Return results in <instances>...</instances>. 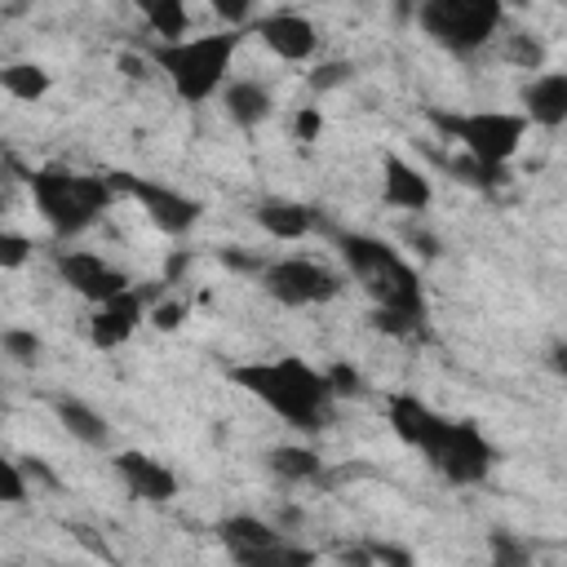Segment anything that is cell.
Returning <instances> with one entry per match:
<instances>
[{
	"mask_svg": "<svg viewBox=\"0 0 567 567\" xmlns=\"http://www.w3.org/2000/svg\"><path fill=\"white\" fill-rule=\"evenodd\" d=\"M230 381L239 390H248L266 412H275L279 421H288L292 430L315 434L328 421V408H332L328 377L319 368H310L306 359H297V354L239 363V368H230Z\"/></svg>",
	"mask_w": 567,
	"mask_h": 567,
	"instance_id": "1",
	"label": "cell"
},
{
	"mask_svg": "<svg viewBox=\"0 0 567 567\" xmlns=\"http://www.w3.org/2000/svg\"><path fill=\"white\" fill-rule=\"evenodd\" d=\"M146 53H151L155 71H164V80L173 84V93L182 102L204 106L230 80V62L239 53V31L226 27V31H208V35L155 40Z\"/></svg>",
	"mask_w": 567,
	"mask_h": 567,
	"instance_id": "2",
	"label": "cell"
},
{
	"mask_svg": "<svg viewBox=\"0 0 567 567\" xmlns=\"http://www.w3.org/2000/svg\"><path fill=\"white\" fill-rule=\"evenodd\" d=\"M337 248H341V261L350 266V275L377 301V310H394V315H408L412 323H421L425 288L399 248H390L377 235H337Z\"/></svg>",
	"mask_w": 567,
	"mask_h": 567,
	"instance_id": "3",
	"label": "cell"
},
{
	"mask_svg": "<svg viewBox=\"0 0 567 567\" xmlns=\"http://www.w3.org/2000/svg\"><path fill=\"white\" fill-rule=\"evenodd\" d=\"M31 182V199H35V213L44 217V226L58 235V239H71L80 230H89L106 204L115 199V186L111 177L102 173H75V168H40L27 177Z\"/></svg>",
	"mask_w": 567,
	"mask_h": 567,
	"instance_id": "4",
	"label": "cell"
},
{
	"mask_svg": "<svg viewBox=\"0 0 567 567\" xmlns=\"http://www.w3.org/2000/svg\"><path fill=\"white\" fill-rule=\"evenodd\" d=\"M416 22L430 44L470 58L483 44H492L505 27V0H421Z\"/></svg>",
	"mask_w": 567,
	"mask_h": 567,
	"instance_id": "5",
	"label": "cell"
},
{
	"mask_svg": "<svg viewBox=\"0 0 567 567\" xmlns=\"http://www.w3.org/2000/svg\"><path fill=\"white\" fill-rule=\"evenodd\" d=\"M434 124L478 164L487 168H505L527 137V120L523 111H439Z\"/></svg>",
	"mask_w": 567,
	"mask_h": 567,
	"instance_id": "6",
	"label": "cell"
},
{
	"mask_svg": "<svg viewBox=\"0 0 567 567\" xmlns=\"http://www.w3.org/2000/svg\"><path fill=\"white\" fill-rule=\"evenodd\" d=\"M425 456H430V465L447 478V483H456V487H474V483H483L487 474H492V465H496V447L487 443V434L474 425V421H439L434 425V434L425 439V447H421Z\"/></svg>",
	"mask_w": 567,
	"mask_h": 567,
	"instance_id": "7",
	"label": "cell"
},
{
	"mask_svg": "<svg viewBox=\"0 0 567 567\" xmlns=\"http://www.w3.org/2000/svg\"><path fill=\"white\" fill-rule=\"evenodd\" d=\"M257 284L266 297H275L279 306L288 310H301V306H323L341 292V275L328 270L323 261H310V257H279V261H261L257 270Z\"/></svg>",
	"mask_w": 567,
	"mask_h": 567,
	"instance_id": "8",
	"label": "cell"
},
{
	"mask_svg": "<svg viewBox=\"0 0 567 567\" xmlns=\"http://www.w3.org/2000/svg\"><path fill=\"white\" fill-rule=\"evenodd\" d=\"M217 536H221L226 554H230L235 563H248V567L315 563V554H310V549L288 545V536H284L275 523L257 518V514H230V518H221V523H217Z\"/></svg>",
	"mask_w": 567,
	"mask_h": 567,
	"instance_id": "9",
	"label": "cell"
},
{
	"mask_svg": "<svg viewBox=\"0 0 567 567\" xmlns=\"http://www.w3.org/2000/svg\"><path fill=\"white\" fill-rule=\"evenodd\" d=\"M111 186L133 195L142 204V213L151 217L155 230L164 235H190L204 217V204L177 186H164V182H151V177H133V173H111Z\"/></svg>",
	"mask_w": 567,
	"mask_h": 567,
	"instance_id": "10",
	"label": "cell"
},
{
	"mask_svg": "<svg viewBox=\"0 0 567 567\" xmlns=\"http://www.w3.org/2000/svg\"><path fill=\"white\" fill-rule=\"evenodd\" d=\"M53 270H58V279H62L75 297H84L89 306H97V301H106V297L133 288L120 266H111L106 257H97V252H89V248H62V252L53 257Z\"/></svg>",
	"mask_w": 567,
	"mask_h": 567,
	"instance_id": "11",
	"label": "cell"
},
{
	"mask_svg": "<svg viewBox=\"0 0 567 567\" xmlns=\"http://www.w3.org/2000/svg\"><path fill=\"white\" fill-rule=\"evenodd\" d=\"M252 35L279 58V62H310L315 49H319V31L306 13H292V9H275L257 22H248Z\"/></svg>",
	"mask_w": 567,
	"mask_h": 567,
	"instance_id": "12",
	"label": "cell"
},
{
	"mask_svg": "<svg viewBox=\"0 0 567 567\" xmlns=\"http://www.w3.org/2000/svg\"><path fill=\"white\" fill-rule=\"evenodd\" d=\"M111 465H115V474H120V483H124V492H128L133 501L164 505V501L177 496V474H173L159 456H151V452H133V447H128V452H115Z\"/></svg>",
	"mask_w": 567,
	"mask_h": 567,
	"instance_id": "13",
	"label": "cell"
},
{
	"mask_svg": "<svg viewBox=\"0 0 567 567\" xmlns=\"http://www.w3.org/2000/svg\"><path fill=\"white\" fill-rule=\"evenodd\" d=\"M142 319H146L142 292H137V288H124V292H115V297H106V301L93 306L89 341H93L97 350H115V346H124V341L137 332Z\"/></svg>",
	"mask_w": 567,
	"mask_h": 567,
	"instance_id": "14",
	"label": "cell"
},
{
	"mask_svg": "<svg viewBox=\"0 0 567 567\" xmlns=\"http://www.w3.org/2000/svg\"><path fill=\"white\" fill-rule=\"evenodd\" d=\"M381 199L403 213H425L434 204V182L408 155H385L381 159Z\"/></svg>",
	"mask_w": 567,
	"mask_h": 567,
	"instance_id": "15",
	"label": "cell"
},
{
	"mask_svg": "<svg viewBox=\"0 0 567 567\" xmlns=\"http://www.w3.org/2000/svg\"><path fill=\"white\" fill-rule=\"evenodd\" d=\"M523 102V120L536 128H563L567 124V71H540L523 84L518 93Z\"/></svg>",
	"mask_w": 567,
	"mask_h": 567,
	"instance_id": "16",
	"label": "cell"
},
{
	"mask_svg": "<svg viewBox=\"0 0 567 567\" xmlns=\"http://www.w3.org/2000/svg\"><path fill=\"white\" fill-rule=\"evenodd\" d=\"M221 111L230 115V124L239 128H257L275 115V97L261 80H226L221 84Z\"/></svg>",
	"mask_w": 567,
	"mask_h": 567,
	"instance_id": "17",
	"label": "cell"
},
{
	"mask_svg": "<svg viewBox=\"0 0 567 567\" xmlns=\"http://www.w3.org/2000/svg\"><path fill=\"white\" fill-rule=\"evenodd\" d=\"M252 217H257V226L270 235V239H284V244H297V239H306V235H315V208H306V204H297V199H261L257 208H252Z\"/></svg>",
	"mask_w": 567,
	"mask_h": 567,
	"instance_id": "18",
	"label": "cell"
},
{
	"mask_svg": "<svg viewBox=\"0 0 567 567\" xmlns=\"http://www.w3.org/2000/svg\"><path fill=\"white\" fill-rule=\"evenodd\" d=\"M53 412H58V425H62L75 443H84V447H106V443H111L106 416H102L97 408H89L84 399H58Z\"/></svg>",
	"mask_w": 567,
	"mask_h": 567,
	"instance_id": "19",
	"label": "cell"
},
{
	"mask_svg": "<svg viewBox=\"0 0 567 567\" xmlns=\"http://www.w3.org/2000/svg\"><path fill=\"white\" fill-rule=\"evenodd\" d=\"M439 421H443V416H439L430 403H421L416 394H399V399H390V425H394V434H399L403 443H412L416 452L425 447V439L434 434Z\"/></svg>",
	"mask_w": 567,
	"mask_h": 567,
	"instance_id": "20",
	"label": "cell"
},
{
	"mask_svg": "<svg viewBox=\"0 0 567 567\" xmlns=\"http://www.w3.org/2000/svg\"><path fill=\"white\" fill-rule=\"evenodd\" d=\"M266 470H270L275 478H284V483H315L319 470H323V461H319V452H310V447L279 443V447L266 452Z\"/></svg>",
	"mask_w": 567,
	"mask_h": 567,
	"instance_id": "21",
	"label": "cell"
},
{
	"mask_svg": "<svg viewBox=\"0 0 567 567\" xmlns=\"http://www.w3.org/2000/svg\"><path fill=\"white\" fill-rule=\"evenodd\" d=\"M0 89H4L13 102H40V97L53 89V75H49L40 62H4V66H0Z\"/></svg>",
	"mask_w": 567,
	"mask_h": 567,
	"instance_id": "22",
	"label": "cell"
},
{
	"mask_svg": "<svg viewBox=\"0 0 567 567\" xmlns=\"http://www.w3.org/2000/svg\"><path fill=\"white\" fill-rule=\"evenodd\" d=\"M151 27L155 40H182L190 31V13H186V0H133Z\"/></svg>",
	"mask_w": 567,
	"mask_h": 567,
	"instance_id": "23",
	"label": "cell"
},
{
	"mask_svg": "<svg viewBox=\"0 0 567 567\" xmlns=\"http://www.w3.org/2000/svg\"><path fill=\"white\" fill-rule=\"evenodd\" d=\"M0 350H4V359L18 363V368H35V363L44 359V341H40L31 328H4V332H0Z\"/></svg>",
	"mask_w": 567,
	"mask_h": 567,
	"instance_id": "24",
	"label": "cell"
},
{
	"mask_svg": "<svg viewBox=\"0 0 567 567\" xmlns=\"http://www.w3.org/2000/svg\"><path fill=\"white\" fill-rule=\"evenodd\" d=\"M27 496H31V483L22 474V461L0 452V505H27Z\"/></svg>",
	"mask_w": 567,
	"mask_h": 567,
	"instance_id": "25",
	"label": "cell"
},
{
	"mask_svg": "<svg viewBox=\"0 0 567 567\" xmlns=\"http://www.w3.org/2000/svg\"><path fill=\"white\" fill-rule=\"evenodd\" d=\"M186 315H190V306L182 297H164V301H151L146 306V323L159 328V332H177L186 323Z\"/></svg>",
	"mask_w": 567,
	"mask_h": 567,
	"instance_id": "26",
	"label": "cell"
},
{
	"mask_svg": "<svg viewBox=\"0 0 567 567\" xmlns=\"http://www.w3.org/2000/svg\"><path fill=\"white\" fill-rule=\"evenodd\" d=\"M35 244L22 230H0V270H22L31 261Z\"/></svg>",
	"mask_w": 567,
	"mask_h": 567,
	"instance_id": "27",
	"label": "cell"
},
{
	"mask_svg": "<svg viewBox=\"0 0 567 567\" xmlns=\"http://www.w3.org/2000/svg\"><path fill=\"white\" fill-rule=\"evenodd\" d=\"M350 75H354V66H350L346 58H328V62H319V66L310 71V89H315V93H332V89H341Z\"/></svg>",
	"mask_w": 567,
	"mask_h": 567,
	"instance_id": "28",
	"label": "cell"
},
{
	"mask_svg": "<svg viewBox=\"0 0 567 567\" xmlns=\"http://www.w3.org/2000/svg\"><path fill=\"white\" fill-rule=\"evenodd\" d=\"M323 377H328V390H332V399H350V394H363V377H359V368H354V363H328V368H323Z\"/></svg>",
	"mask_w": 567,
	"mask_h": 567,
	"instance_id": "29",
	"label": "cell"
},
{
	"mask_svg": "<svg viewBox=\"0 0 567 567\" xmlns=\"http://www.w3.org/2000/svg\"><path fill=\"white\" fill-rule=\"evenodd\" d=\"M319 133H323V111L319 106H301L292 115V137L297 142H319Z\"/></svg>",
	"mask_w": 567,
	"mask_h": 567,
	"instance_id": "30",
	"label": "cell"
},
{
	"mask_svg": "<svg viewBox=\"0 0 567 567\" xmlns=\"http://www.w3.org/2000/svg\"><path fill=\"white\" fill-rule=\"evenodd\" d=\"M208 9L226 22V27H244V22H252V0H208Z\"/></svg>",
	"mask_w": 567,
	"mask_h": 567,
	"instance_id": "31",
	"label": "cell"
},
{
	"mask_svg": "<svg viewBox=\"0 0 567 567\" xmlns=\"http://www.w3.org/2000/svg\"><path fill=\"white\" fill-rule=\"evenodd\" d=\"M115 66L124 71V80H151V71H155L151 53H120V58H115Z\"/></svg>",
	"mask_w": 567,
	"mask_h": 567,
	"instance_id": "32",
	"label": "cell"
},
{
	"mask_svg": "<svg viewBox=\"0 0 567 567\" xmlns=\"http://www.w3.org/2000/svg\"><path fill=\"white\" fill-rule=\"evenodd\" d=\"M22 474H27V483H40V487H49V492L58 487V474H53L40 456H22Z\"/></svg>",
	"mask_w": 567,
	"mask_h": 567,
	"instance_id": "33",
	"label": "cell"
},
{
	"mask_svg": "<svg viewBox=\"0 0 567 567\" xmlns=\"http://www.w3.org/2000/svg\"><path fill=\"white\" fill-rule=\"evenodd\" d=\"M492 558H496V563H509V567H514V563H523L527 554H523V549H518V545H514V540H509L505 532H492Z\"/></svg>",
	"mask_w": 567,
	"mask_h": 567,
	"instance_id": "34",
	"label": "cell"
},
{
	"mask_svg": "<svg viewBox=\"0 0 567 567\" xmlns=\"http://www.w3.org/2000/svg\"><path fill=\"white\" fill-rule=\"evenodd\" d=\"M363 549H368L372 563H399V567H412V554L399 549V545H377V540H372V545H363Z\"/></svg>",
	"mask_w": 567,
	"mask_h": 567,
	"instance_id": "35",
	"label": "cell"
},
{
	"mask_svg": "<svg viewBox=\"0 0 567 567\" xmlns=\"http://www.w3.org/2000/svg\"><path fill=\"white\" fill-rule=\"evenodd\" d=\"M221 261H226L230 270H239V275H257V270H261V261H257V257H244V252H230V248L221 252Z\"/></svg>",
	"mask_w": 567,
	"mask_h": 567,
	"instance_id": "36",
	"label": "cell"
},
{
	"mask_svg": "<svg viewBox=\"0 0 567 567\" xmlns=\"http://www.w3.org/2000/svg\"><path fill=\"white\" fill-rule=\"evenodd\" d=\"M0 208H4V195H0Z\"/></svg>",
	"mask_w": 567,
	"mask_h": 567,
	"instance_id": "37",
	"label": "cell"
}]
</instances>
